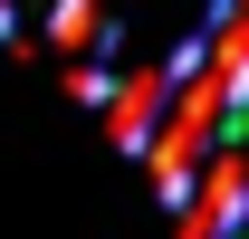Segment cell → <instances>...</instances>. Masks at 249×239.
<instances>
[{
	"label": "cell",
	"mask_w": 249,
	"mask_h": 239,
	"mask_svg": "<svg viewBox=\"0 0 249 239\" xmlns=\"http://www.w3.org/2000/svg\"><path fill=\"white\" fill-rule=\"evenodd\" d=\"M10 38H19V19H10V0H0V48H10Z\"/></svg>",
	"instance_id": "3957f363"
},
{
	"label": "cell",
	"mask_w": 249,
	"mask_h": 239,
	"mask_svg": "<svg viewBox=\"0 0 249 239\" xmlns=\"http://www.w3.org/2000/svg\"><path fill=\"white\" fill-rule=\"evenodd\" d=\"M106 38V0H48V48H87Z\"/></svg>",
	"instance_id": "7a4b0ae2"
},
{
	"label": "cell",
	"mask_w": 249,
	"mask_h": 239,
	"mask_svg": "<svg viewBox=\"0 0 249 239\" xmlns=\"http://www.w3.org/2000/svg\"><path fill=\"white\" fill-rule=\"evenodd\" d=\"M154 115H163V77H154V67H144V77H115V86H106V134H115L124 153L154 134Z\"/></svg>",
	"instance_id": "6da1fadb"
}]
</instances>
